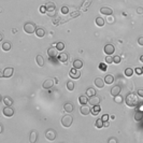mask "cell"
<instances>
[{
  "mask_svg": "<svg viewBox=\"0 0 143 143\" xmlns=\"http://www.w3.org/2000/svg\"><path fill=\"white\" fill-rule=\"evenodd\" d=\"M125 102H126L127 106L129 108H135L139 104V100H138V96L136 94H128L125 99Z\"/></svg>",
  "mask_w": 143,
  "mask_h": 143,
  "instance_id": "obj_1",
  "label": "cell"
},
{
  "mask_svg": "<svg viewBox=\"0 0 143 143\" xmlns=\"http://www.w3.org/2000/svg\"><path fill=\"white\" fill-rule=\"evenodd\" d=\"M35 30H37V27H35V25L31 22H28L24 25V31L28 34H31V33L35 32Z\"/></svg>",
  "mask_w": 143,
  "mask_h": 143,
  "instance_id": "obj_2",
  "label": "cell"
},
{
  "mask_svg": "<svg viewBox=\"0 0 143 143\" xmlns=\"http://www.w3.org/2000/svg\"><path fill=\"white\" fill-rule=\"evenodd\" d=\"M72 123H73V117L71 116V115L67 114V115L62 116V118H61V125H62L64 127L69 128L71 125H72Z\"/></svg>",
  "mask_w": 143,
  "mask_h": 143,
  "instance_id": "obj_3",
  "label": "cell"
},
{
  "mask_svg": "<svg viewBox=\"0 0 143 143\" xmlns=\"http://www.w3.org/2000/svg\"><path fill=\"white\" fill-rule=\"evenodd\" d=\"M45 138L49 141H54L56 139V131L54 129H47L45 131Z\"/></svg>",
  "mask_w": 143,
  "mask_h": 143,
  "instance_id": "obj_4",
  "label": "cell"
},
{
  "mask_svg": "<svg viewBox=\"0 0 143 143\" xmlns=\"http://www.w3.org/2000/svg\"><path fill=\"white\" fill-rule=\"evenodd\" d=\"M2 113H3L4 116H7V117H12V116L14 115V110L12 109L11 106L5 105V108L2 110Z\"/></svg>",
  "mask_w": 143,
  "mask_h": 143,
  "instance_id": "obj_5",
  "label": "cell"
},
{
  "mask_svg": "<svg viewBox=\"0 0 143 143\" xmlns=\"http://www.w3.org/2000/svg\"><path fill=\"white\" fill-rule=\"evenodd\" d=\"M14 73V69L12 68V67H8V68H5L3 70V72L1 73V76L3 77H11L12 75H13Z\"/></svg>",
  "mask_w": 143,
  "mask_h": 143,
  "instance_id": "obj_6",
  "label": "cell"
},
{
  "mask_svg": "<svg viewBox=\"0 0 143 143\" xmlns=\"http://www.w3.org/2000/svg\"><path fill=\"white\" fill-rule=\"evenodd\" d=\"M69 75L72 77V79H74V80H76V79H79V77L81 76V73H80V71H79V69H76V68H72L70 70V72H69Z\"/></svg>",
  "mask_w": 143,
  "mask_h": 143,
  "instance_id": "obj_7",
  "label": "cell"
},
{
  "mask_svg": "<svg viewBox=\"0 0 143 143\" xmlns=\"http://www.w3.org/2000/svg\"><path fill=\"white\" fill-rule=\"evenodd\" d=\"M103 52L105 53V55H112L113 53L115 52V47L112 44H106L103 49Z\"/></svg>",
  "mask_w": 143,
  "mask_h": 143,
  "instance_id": "obj_8",
  "label": "cell"
},
{
  "mask_svg": "<svg viewBox=\"0 0 143 143\" xmlns=\"http://www.w3.org/2000/svg\"><path fill=\"white\" fill-rule=\"evenodd\" d=\"M80 113L82 115H88L89 113H92V110H91V108H88L87 106V104H83L81 108H80Z\"/></svg>",
  "mask_w": 143,
  "mask_h": 143,
  "instance_id": "obj_9",
  "label": "cell"
},
{
  "mask_svg": "<svg viewBox=\"0 0 143 143\" xmlns=\"http://www.w3.org/2000/svg\"><path fill=\"white\" fill-rule=\"evenodd\" d=\"M121 92H122V88H121L120 85H115V86H113L112 89H111V96L115 97V96H117V95H120Z\"/></svg>",
  "mask_w": 143,
  "mask_h": 143,
  "instance_id": "obj_10",
  "label": "cell"
},
{
  "mask_svg": "<svg viewBox=\"0 0 143 143\" xmlns=\"http://www.w3.org/2000/svg\"><path fill=\"white\" fill-rule=\"evenodd\" d=\"M57 49L56 47H53V46H51L49 50H47V55H49V57L50 58H54V57H57L58 55H57Z\"/></svg>",
  "mask_w": 143,
  "mask_h": 143,
  "instance_id": "obj_11",
  "label": "cell"
},
{
  "mask_svg": "<svg viewBox=\"0 0 143 143\" xmlns=\"http://www.w3.org/2000/svg\"><path fill=\"white\" fill-rule=\"evenodd\" d=\"M100 101H101V99H100V97H98V96H93V97H89V101L88 102L91 103L92 105H97V104H99L100 103Z\"/></svg>",
  "mask_w": 143,
  "mask_h": 143,
  "instance_id": "obj_12",
  "label": "cell"
},
{
  "mask_svg": "<svg viewBox=\"0 0 143 143\" xmlns=\"http://www.w3.org/2000/svg\"><path fill=\"white\" fill-rule=\"evenodd\" d=\"M53 85H54V81H53L52 79H47L44 81V83L42 84V87L44 89H50L53 87Z\"/></svg>",
  "mask_w": 143,
  "mask_h": 143,
  "instance_id": "obj_13",
  "label": "cell"
},
{
  "mask_svg": "<svg viewBox=\"0 0 143 143\" xmlns=\"http://www.w3.org/2000/svg\"><path fill=\"white\" fill-rule=\"evenodd\" d=\"M94 84L96 85L98 88H103L105 82H104V80L101 79V77H96V79H95V81H94Z\"/></svg>",
  "mask_w": 143,
  "mask_h": 143,
  "instance_id": "obj_14",
  "label": "cell"
},
{
  "mask_svg": "<svg viewBox=\"0 0 143 143\" xmlns=\"http://www.w3.org/2000/svg\"><path fill=\"white\" fill-rule=\"evenodd\" d=\"M38 139V131L37 130H32L30 132V136H29V142L30 143H35Z\"/></svg>",
  "mask_w": 143,
  "mask_h": 143,
  "instance_id": "obj_15",
  "label": "cell"
},
{
  "mask_svg": "<svg viewBox=\"0 0 143 143\" xmlns=\"http://www.w3.org/2000/svg\"><path fill=\"white\" fill-rule=\"evenodd\" d=\"M57 58H58V60L60 61V62L66 64L68 61V59H69V56H68L67 53H60V54L57 56Z\"/></svg>",
  "mask_w": 143,
  "mask_h": 143,
  "instance_id": "obj_16",
  "label": "cell"
},
{
  "mask_svg": "<svg viewBox=\"0 0 143 143\" xmlns=\"http://www.w3.org/2000/svg\"><path fill=\"white\" fill-rule=\"evenodd\" d=\"M100 13L101 14H103V15H112L113 14V10L111 8H108V7H103V8H101L100 9Z\"/></svg>",
  "mask_w": 143,
  "mask_h": 143,
  "instance_id": "obj_17",
  "label": "cell"
},
{
  "mask_svg": "<svg viewBox=\"0 0 143 143\" xmlns=\"http://www.w3.org/2000/svg\"><path fill=\"white\" fill-rule=\"evenodd\" d=\"M45 7H46V9H47V12H55L56 5H55L54 2H52V1L47 2V3L45 4Z\"/></svg>",
  "mask_w": 143,
  "mask_h": 143,
  "instance_id": "obj_18",
  "label": "cell"
},
{
  "mask_svg": "<svg viewBox=\"0 0 143 143\" xmlns=\"http://www.w3.org/2000/svg\"><path fill=\"white\" fill-rule=\"evenodd\" d=\"M35 35H37L38 38H43L45 35V29L44 28H37V30H35Z\"/></svg>",
  "mask_w": 143,
  "mask_h": 143,
  "instance_id": "obj_19",
  "label": "cell"
},
{
  "mask_svg": "<svg viewBox=\"0 0 143 143\" xmlns=\"http://www.w3.org/2000/svg\"><path fill=\"white\" fill-rule=\"evenodd\" d=\"M104 82L105 84H112V83H114V76H113L112 74H106L104 76Z\"/></svg>",
  "mask_w": 143,
  "mask_h": 143,
  "instance_id": "obj_20",
  "label": "cell"
},
{
  "mask_svg": "<svg viewBox=\"0 0 143 143\" xmlns=\"http://www.w3.org/2000/svg\"><path fill=\"white\" fill-rule=\"evenodd\" d=\"M91 110H92V114L93 115H98L100 113V111H101V108H100L99 104H97V105H93V108Z\"/></svg>",
  "mask_w": 143,
  "mask_h": 143,
  "instance_id": "obj_21",
  "label": "cell"
},
{
  "mask_svg": "<svg viewBox=\"0 0 143 143\" xmlns=\"http://www.w3.org/2000/svg\"><path fill=\"white\" fill-rule=\"evenodd\" d=\"M35 61H37L39 67H43L44 66V58L42 55H38L37 58H35Z\"/></svg>",
  "mask_w": 143,
  "mask_h": 143,
  "instance_id": "obj_22",
  "label": "cell"
},
{
  "mask_svg": "<svg viewBox=\"0 0 143 143\" xmlns=\"http://www.w3.org/2000/svg\"><path fill=\"white\" fill-rule=\"evenodd\" d=\"M142 118H143V112L142 111H137L135 113V121L140 122V121H142Z\"/></svg>",
  "mask_w": 143,
  "mask_h": 143,
  "instance_id": "obj_23",
  "label": "cell"
},
{
  "mask_svg": "<svg viewBox=\"0 0 143 143\" xmlns=\"http://www.w3.org/2000/svg\"><path fill=\"white\" fill-rule=\"evenodd\" d=\"M64 109H65V111H66L67 113H71L73 111V104L72 103H65V105H64Z\"/></svg>",
  "mask_w": 143,
  "mask_h": 143,
  "instance_id": "obj_24",
  "label": "cell"
},
{
  "mask_svg": "<svg viewBox=\"0 0 143 143\" xmlns=\"http://www.w3.org/2000/svg\"><path fill=\"white\" fill-rule=\"evenodd\" d=\"M11 47H12V45H11V43L9 42V41H7V42H3L2 45H1V49L4 52H9L11 50Z\"/></svg>",
  "mask_w": 143,
  "mask_h": 143,
  "instance_id": "obj_25",
  "label": "cell"
},
{
  "mask_svg": "<svg viewBox=\"0 0 143 143\" xmlns=\"http://www.w3.org/2000/svg\"><path fill=\"white\" fill-rule=\"evenodd\" d=\"M95 23H96V25L98 27H103L104 24H105V21L102 19V17H97L96 21H95Z\"/></svg>",
  "mask_w": 143,
  "mask_h": 143,
  "instance_id": "obj_26",
  "label": "cell"
},
{
  "mask_svg": "<svg viewBox=\"0 0 143 143\" xmlns=\"http://www.w3.org/2000/svg\"><path fill=\"white\" fill-rule=\"evenodd\" d=\"M73 67L76 68V69H81L83 67V61L81 60V59H75V60L73 61Z\"/></svg>",
  "mask_w": 143,
  "mask_h": 143,
  "instance_id": "obj_27",
  "label": "cell"
},
{
  "mask_svg": "<svg viewBox=\"0 0 143 143\" xmlns=\"http://www.w3.org/2000/svg\"><path fill=\"white\" fill-rule=\"evenodd\" d=\"M3 103H4L5 105H9V106H11L12 104H13V100H12V98H11V97H9V96H5V97L3 98Z\"/></svg>",
  "mask_w": 143,
  "mask_h": 143,
  "instance_id": "obj_28",
  "label": "cell"
},
{
  "mask_svg": "<svg viewBox=\"0 0 143 143\" xmlns=\"http://www.w3.org/2000/svg\"><path fill=\"white\" fill-rule=\"evenodd\" d=\"M89 97H87L86 95L85 96H80V98H79V101H80V103L83 105V104H87V102L89 101V99H88Z\"/></svg>",
  "mask_w": 143,
  "mask_h": 143,
  "instance_id": "obj_29",
  "label": "cell"
},
{
  "mask_svg": "<svg viewBox=\"0 0 143 143\" xmlns=\"http://www.w3.org/2000/svg\"><path fill=\"white\" fill-rule=\"evenodd\" d=\"M96 95V91H95V88H87L86 91V96L87 97H93Z\"/></svg>",
  "mask_w": 143,
  "mask_h": 143,
  "instance_id": "obj_30",
  "label": "cell"
},
{
  "mask_svg": "<svg viewBox=\"0 0 143 143\" xmlns=\"http://www.w3.org/2000/svg\"><path fill=\"white\" fill-rule=\"evenodd\" d=\"M95 126H96L98 129L102 128L103 127V121H102V118H98V120L96 121V123H95Z\"/></svg>",
  "mask_w": 143,
  "mask_h": 143,
  "instance_id": "obj_31",
  "label": "cell"
},
{
  "mask_svg": "<svg viewBox=\"0 0 143 143\" xmlns=\"http://www.w3.org/2000/svg\"><path fill=\"white\" fill-rule=\"evenodd\" d=\"M74 87H75V85H74V82H72V81H69L68 83H67V89L69 92H72L73 89H74Z\"/></svg>",
  "mask_w": 143,
  "mask_h": 143,
  "instance_id": "obj_32",
  "label": "cell"
},
{
  "mask_svg": "<svg viewBox=\"0 0 143 143\" xmlns=\"http://www.w3.org/2000/svg\"><path fill=\"white\" fill-rule=\"evenodd\" d=\"M132 74H133V69H131V68H127L126 70H125V75H126V76L130 77Z\"/></svg>",
  "mask_w": 143,
  "mask_h": 143,
  "instance_id": "obj_33",
  "label": "cell"
},
{
  "mask_svg": "<svg viewBox=\"0 0 143 143\" xmlns=\"http://www.w3.org/2000/svg\"><path fill=\"white\" fill-rule=\"evenodd\" d=\"M56 49L58 51H64L65 50V43L64 42H58V43H56Z\"/></svg>",
  "mask_w": 143,
  "mask_h": 143,
  "instance_id": "obj_34",
  "label": "cell"
},
{
  "mask_svg": "<svg viewBox=\"0 0 143 143\" xmlns=\"http://www.w3.org/2000/svg\"><path fill=\"white\" fill-rule=\"evenodd\" d=\"M114 101H115L116 103H122V102H123L124 100H123V97L121 96V94H120V95H117V96H115V97H114Z\"/></svg>",
  "mask_w": 143,
  "mask_h": 143,
  "instance_id": "obj_35",
  "label": "cell"
},
{
  "mask_svg": "<svg viewBox=\"0 0 143 143\" xmlns=\"http://www.w3.org/2000/svg\"><path fill=\"white\" fill-rule=\"evenodd\" d=\"M121 60H122V58H121V56H118V55H115L114 57H113V62H114V64H120Z\"/></svg>",
  "mask_w": 143,
  "mask_h": 143,
  "instance_id": "obj_36",
  "label": "cell"
},
{
  "mask_svg": "<svg viewBox=\"0 0 143 143\" xmlns=\"http://www.w3.org/2000/svg\"><path fill=\"white\" fill-rule=\"evenodd\" d=\"M60 12L62 14H68L69 13V8L67 7V5H64V7L60 9Z\"/></svg>",
  "mask_w": 143,
  "mask_h": 143,
  "instance_id": "obj_37",
  "label": "cell"
},
{
  "mask_svg": "<svg viewBox=\"0 0 143 143\" xmlns=\"http://www.w3.org/2000/svg\"><path fill=\"white\" fill-rule=\"evenodd\" d=\"M112 62H113V57H111V55H106L105 64H112Z\"/></svg>",
  "mask_w": 143,
  "mask_h": 143,
  "instance_id": "obj_38",
  "label": "cell"
},
{
  "mask_svg": "<svg viewBox=\"0 0 143 143\" xmlns=\"http://www.w3.org/2000/svg\"><path fill=\"white\" fill-rule=\"evenodd\" d=\"M99 68H100V70L105 71V70H106V65L103 64V62H100V64H99Z\"/></svg>",
  "mask_w": 143,
  "mask_h": 143,
  "instance_id": "obj_39",
  "label": "cell"
},
{
  "mask_svg": "<svg viewBox=\"0 0 143 143\" xmlns=\"http://www.w3.org/2000/svg\"><path fill=\"white\" fill-rule=\"evenodd\" d=\"M106 21H108L109 24H113L114 23V17H113V15H108V20Z\"/></svg>",
  "mask_w": 143,
  "mask_h": 143,
  "instance_id": "obj_40",
  "label": "cell"
},
{
  "mask_svg": "<svg viewBox=\"0 0 143 143\" xmlns=\"http://www.w3.org/2000/svg\"><path fill=\"white\" fill-rule=\"evenodd\" d=\"M135 71H136V73L138 74V75H142V68H138V67H137L135 69Z\"/></svg>",
  "mask_w": 143,
  "mask_h": 143,
  "instance_id": "obj_41",
  "label": "cell"
},
{
  "mask_svg": "<svg viewBox=\"0 0 143 143\" xmlns=\"http://www.w3.org/2000/svg\"><path fill=\"white\" fill-rule=\"evenodd\" d=\"M101 118H102V121H103V122H105V121H109L110 115H108V114H103L102 116H101Z\"/></svg>",
  "mask_w": 143,
  "mask_h": 143,
  "instance_id": "obj_42",
  "label": "cell"
},
{
  "mask_svg": "<svg viewBox=\"0 0 143 143\" xmlns=\"http://www.w3.org/2000/svg\"><path fill=\"white\" fill-rule=\"evenodd\" d=\"M40 12H41V13H42V14H44L45 12H47V9H46V7H45V5H42V7L40 8Z\"/></svg>",
  "mask_w": 143,
  "mask_h": 143,
  "instance_id": "obj_43",
  "label": "cell"
},
{
  "mask_svg": "<svg viewBox=\"0 0 143 143\" xmlns=\"http://www.w3.org/2000/svg\"><path fill=\"white\" fill-rule=\"evenodd\" d=\"M112 142H113V143H117L118 140L115 139V138H110V139H109V143H112Z\"/></svg>",
  "mask_w": 143,
  "mask_h": 143,
  "instance_id": "obj_44",
  "label": "cell"
},
{
  "mask_svg": "<svg viewBox=\"0 0 143 143\" xmlns=\"http://www.w3.org/2000/svg\"><path fill=\"white\" fill-rule=\"evenodd\" d=\"M138 44L141 45V46H143V37H140L138 39Z\"/></svg>",
  "mask_w": 143,
  "mask_h": 143,
  "instance_id": "obj_45",
  "label": "cell"
},
{
  "mask_svg": "<svg viewBox=\"0 0 143 143\" xmlns=\"http://www.w3.org/2000/svg\"><path fill=\"white\" fill-rule=\"evenodd\" d=\"M138 96L143 98V89H138Z\"/></svg>",
  "mask_w": 143,
  "mask_h": 143,
  "instance_id": "obj_46",
  "label": "cell"
},
{
  "mask_svg": "<svg viewBox=\"0 0 143 143\" xmlns=\"http://www.w3.org/2000/svg\"><path fill=\"white\" fill-rule=\"evenodd\" d=\"M137 12H138V14H143V8L139 7L138 9H137Z\"/></svg>",
  "mask_w": 143,
  "mask_h": 143,
  "instance_id": "obj_47",
  "label": "cell"
},
{
  "mask_svg": "<svg viewBox=\"0 0 143 143\" xmlns=\"http://www.w3.org/2000/svg\"><path fill=\"white\" fill-rule=\"evenodd\" d=\"M110 126V124H109V122L108 121H105V122H103V127H105V128H108Z\"/></svg>",
  "mask_w": 143,
  "mask_h": 143,
  "instance_id": "obj_48",
  "label": "cell"
},
{
  "mask_svg": "<svg viewBox=\"0 0 143 143\" xmlns=\"http://www.w3.org/2000/svg\"><path fill=\"white\" fill-rule=\"evenodd\" d=\"M47 15H49V16H54L55 12H47Z\"/></svg>",
  "mask_w": 143,
  "mask_h": 143,
  "instance_id": "obj_49",
  "label": "cell"
},
{
  "mask_svg": "<svg viewBox=\"0 0 143 143\" xmlns=\"http://www.w3.org/2000/svg\"><path fill=\"white\" fill-rule=\"evenodd\" d=\"M1 125V128H0V133H2V131H3V125L2 124H0Z\"/></svg>",
  "mask_w": 143,
  "mask_h": 143,
  "instance_id": "obj_50",
  "label": "cell"
},
{
  "mask_svg": "<svg viewBox=\"0 0 143 143\" xmlns=\"http://www.w3.org/2000/svg\"><path fill=\"white\" fill-rule=\"evenodd\" d=\"M110 118H111L112 121H114V120H115V115H111V116H110Z\"/></svg>",
  "mask_w": 143,
  "mask_h": 143,
  "instance_id": "obj_51",
  "label": "cell"
},
{
  "mask_svg": "<svg viewBox=\"0 0 143 143\" xmlns=\"http://www.w3.org/2000/svg\"><path fill=\"white\" fill-rule=\"evenodd\" d=\"M140 61H141V62H143V55H141V56H140Z\"/></svg>",
  "mask_w": 143,
  "mask_h": 143,
  "instance_id": "obj_52",
  "label": "cell"
},
{
  "mask_svg": "<svg viewBox=\"0 0 143 143\" xmlns=\"http://www.w3.org/2000/svg\"><path fill=\"white\" fill-rule=\"evenodd\" d=\"M2 39H3V34H2V33H1V34H0V41H1V40H2Z\"/></svg>",
  "mask_w": 143,
  "mask_h": 143,
  "instance_id": "obj_53",
  "label": "cell"
},
{
  "mask_svg": "<svg viewBox=\"0 0 143 143\" xmlns=\"http://www.w3.org/2000/svg\"><path fill=\"white\" fill-rule=\"evenodd\" d=\"M142 75H143V68H142Z\"/></svg>",
  "mask_w": 143,
  "mask_h": 143,
  "instance_id": "obj_54",
  "label": "cell"
}]
</instances>
